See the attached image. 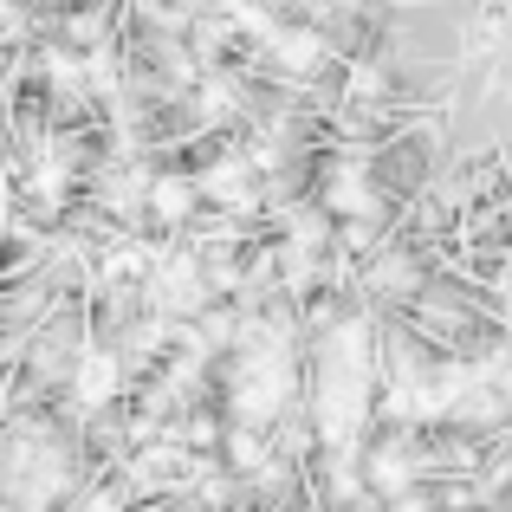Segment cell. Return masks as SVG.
Segmentation results:
<instances>
[{
    "label": "cell",
    "mask_w": 512,
    "mask_h": 512,
    "mask_svg": "<svg viewBox=\"0 0 512 512\" xmlns=\"http://www.w3.org/2000/svg\"><path fill=\"white\" fill-rule=\"evenodd\" d=\"M117 357L111 350H91L85 363H78V376H72V389H78V402H85V409H104V402L117 396Z\"/></svg>",
    "instance_id": "6da1fadb"
},
{
    "label": "cell",
    "mask_w": 512,
    "mask_h": 512,
    "mask_svg": "<svg viewBox=\"0 0 512 512\" xmlns=\"http://www.w3.org/2000/svg\"><path fill=\"white\" fill-rule=\"evenodd\" d=\"M325 201H331V214H363V221L376 214V188H370V175H357L350 163H344L338 175H331Z\"/></svg>",
    "instance_id": "7a4b0ae2"
},
{
    "label": "cell",
    "mask_w": 512,
    "mask_h": 512,
    "mask_svg": "<svg viewBox=\"0 0 512 512\" xmlns=\"http://www.w3.org/2000/svg\"><path fill=\"white\" fill-rule=\"evenodd\" d=\"M156 208V221H188V208H195V182H182V175H163V182H150V195H143Z\"/></svg>",
    "instance_id": "3957f363"
},
{
    "label": "cell",
    "mask_w": 512,
    "mask_h": 512,
    "mask_svg": "<svg viewBox=\"0 0 512 512\" xmlns=\"http://www.w3.org/2000/svg\"><path fill=\"white\" fill-rule=\"evenodd\" d=\"M273 52H279V65H292V72H312V65L325 59V39L318 33H273Z\"/></svg>",
    "instance_id": "277c9868"
},
{
    "label": "cell",
    "mask_w": 512,
    "mask_h": 512,
    "mask_svg": "<svg viewBox=\"0 0 512 512\" xmlns=\"http://www.w3.org/2000/svg\"><path fill=\"white\" fill-rule=\"evenodd\" d=\"M247 182H253V163H221L208 175V195H221L227 208H247Z\"/></svg>",
    "instance_id": "5b68a950"
},
{
    "label": "cell",
    "mask_w": 512,
    "mask_h": 512,
    "mask_svg": "<svg viewBox=\"0 0 512 512\" xmlns=\"http://www.w3.org/2000/svg\"><path fill=\"white\" fill-rule=\"evenodd\" d=\"M409 286H415L409 260H383V266H376V292H409Z\"/></svg>",
    "instance_id": "8992f818"
},
{
    "label": "cell",
    "mask_w": 512,
    "mask_h": 512,
    "mask_svg": "<svg viewBox=\"0 0 512 512\" xmlns=\"http://www.w3.org/2000/svg\"><path fill=\"white\" fill-rule=\"evenodd\" d=\"M143 266H150V253H143V247H117V253H111V273H117V279L143 273Z\"/></svg>",
    "instance_id": "52a82bcc"
},
{
    "label": "cell",
    "mask_w": 512,
    "mask_h": 512,
    "mask_svg": "<svg viewBox=\"0 0 512 512\" xmlns=\"http://www.w3.org/2000/svg\"><path fill=\"white\" fill-rule=\"evenodd\" d=\"M13 26H20V7H13V0H0V33H13Z\"/></svg>",
    "instance_id": "ba28073f"
}]
</instances>
